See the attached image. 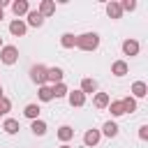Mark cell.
<instances>
[{
  "label": "cell",
  "mask_w": 148,
  "mask_h": 148,
  "mask_svg": "<svg viewBox=\"0 0 148 148\" xmlns=\"http://www.w3.org/2000/svg\"><path fill=\"white\" fill-rule=\"evenodd\" d=\"M99 139H102V132H99V130H88V132L83 134V143H86L88 148H90V146H97Z\"/></svg>",
  "instance_id": "obj_6"
},
{
  "label": "cell",
  "mask_w": 148,
  "mask_h": 148,
  "mask_svg": "<svg viewBox=\"0 0 148 148\" xmlns=\"http://www.w3.org/2000/svg\"><path fill=\"white\" fill-rule=\"evenodd\" d=\"M81 92H83V95H92V92H97V81L90 79V76H86V79L81 81Z\"/></svg>",
  "instance_id": "obj_11"
},
{
  "label": "cell",
  "mask_w": 148,
  "mask_h": 148,
  "mask_svg": "<svg viewBox=\"0 0 148 148\" xmlns=\"http://www.w3.org/2000/svg\"><path fill=\"white\" fill-rule=\"evenodd\" d=\"M60 148H72V146H67V143H62V146H60Z\"/></svg>",
  "instance_id": "obj_32"
},
{
  "label": "cell",
  "mask_w": 148,
  "mask_h": 148,
  "mask_svg": "<svg viewBox=\"0 0 148 148\" xmlns=\"http://www.w3.org/2000/svg\"><path fill=\"white\" fill-rule=\"evenodd\" d=\"M37 97H39L42 102H51V99H53L51 86H39V90H37Z\"/></svg>",
  "instance_id": "obj_23"
},
{
  "label": "cell",
  "mask_w": 148,
  "mask_h": 148,
  "mask_svg": "<svg viewBox=\"0 0 148 148\" xmlns=\"http://www.w3.org/2000/svg\"><path fill=\"white\" fill-rule=\"evenodd\" d=\"M46 69H49V67H44V65H32V67H30V79H32V83L46 86Z\"/></svg>",
  "instance_id": "obj_3"
},
{
  "label": "cell",
  "mask_w": 148,
  "mask_h": 148,
  "mask_svg": "<svg viewBox=\"0 0 148 148\" xmlns=\"http://www.w3.org/2000/svg\"><path fill=\"white\" fill-rule=\"evenodd\" d=\"M23 113H25L30 120H37V118H39V104H28V106L23 109Z\"/></svg>",
  "instance_id": "obj_24"
},
{
  "label": "cell",
  "mask_w": 148,
  "mask_h": 148,
  "mask_svg": "<svg viewBox=\"0 0 148 148\" xmlns=\"http://www.w3.org/2000/svg\"><path fill=\"white\" fill-rule=\"evenodd\" d=\"M109 111H111V116H123L125 113V106H123V99H116V102H109Z\"/></svg>",
  "instance_id": "obj_19"
},
{
  "label": "cell",
  "mask_w": 148,
  "mask_h": 148,
  "mask_svg": "<svg viewBox=\"0 0 148 148\" xmlns=\"http://www.w3.org/2000/svg\"><path fill=\"white\" fill-rule=\"evenodd\" d=\"M0 116H2V111H0Z\"/></svg>",
  "instance_id": "obj_34"
},
{
  "label": "cell",
  "mask_w": 148,
  "mask_h": 148,
  "mask_svg": "<svg viewBox=\"0 0 148 148\" xmlns=\"http://www.w3.org/2000/svg\"><path fill=\"white\" fill-rule=\"evenodd\" d=\"M37 12L46 18V16L56 14V2H53V0H42V2H39V7H37Z\"/></svg>",
  "instance_id": "obj_7"
},
{
  "label": "cell",
  "mask_w": 148,
  "mask_h": 148,
  "mask_svg": "<svg viewBox=\"0 0 148 148\" xmlns=\"http://www.w3.org/2000/svg\"><path fill=\"white\" fill-rule=\"evenodd\" d=\"M106 14H109L111 18H120V16H123V9H120V2H116V0H111V2H106Z\"/></svg>",
  "instance_id": "obj_14"
},
{
  "label": "cell",
  "mask_w": 148,
  "mask_h": 148,
  "mask_svg": "<svg viewBox=\"0 0 148 148\" xmlns=\"http://www.w3.org/2000/svg\"><path fill=\"white\" fill-rule=\"evenodd\" d=\"M139 139H141V141L148 139V125H141V127H139Z\"/></svg>",
  "instance_id": "obj_29"
},
{
  "label": "cell",
  "mask_w": 148,
  "mask_h": 148,
  "mask_svg": "<svg viewBox=\"0 0 148 148\" xmlns=\"http://www.w3.org/2000/svg\"><path fill=\"white\" fill-rule=\"evenodd\" d=\"M2 97H5V90H2V86H0V99H2Z\"/></svg>",
  "instance_id": "obj_31"
},
{
  "label": "cell",
  "mask_w": 148,
  "mask_h": 148,
  "mask_svg": "<svg viewBox=\"0 0 148 148\" xmlns=\"http://www.w3.org/2000/svg\"><path fill=\"white\" fill-rule=\"evenodd\" d=\"M2 18H5V9L0 7V21H2Z\"/></svg>",
  "instance_id": "obj_30"
},
{
  "label": "cell",
  "mask_w": 148,
  "mask_h": 148,
  "mask_svg": "<svg viewBox=\"0 0 148 148\" xmlns=\"http://www.w3.org/2000/svg\"><path fill=\"white\" fill-rule=\"evenodd\" d=\"M127 72H130V67H127L125 60H116V62L111 65V74H116V76H125Z\"/></svg>",
  "instance_id": "obj_15"
},
{
  "label": "cell",
  "mask_w": 148,
  "mask_h": 148,
  "mask_svg": "<svg viewBox=\"0 0 148 148\" xmlns=\"http://www.w3.org/2000/svg\"><path fill=\"white\" fill-rule=\"evenodd\" d=\"M102 132H104V136L113 139V136L118 134V125H116L113 120H106V123H104V127H102Z\"/></svg>",
  "instance_id": "obj_21"
},
{
  "label": "cell",
  "mask_w": 148,
  "mask_h": 148,
  "mask_svg": "<svg viewBox=\"0 0 148 148\" xmlns=\"http://www.w3.org/2000/svg\"><path fill=\"white\" fill-rule=\"evenodd\" d=\"M30 130H32V134H37V136H44V134H46V123L37 118V120H32Z\"/></svg>",
  "instance_id": "obj_20"
},
{
  "label": "cell",
  "mask_w": 148,
  "mask_h": 148,
  "mask_svg": "<svg viewBox=\"0 0 148 148\" xmlns=\"http://www.w3.org/2000/svg\"><path fill=\"white\" fill-rule=\"evenodd\" d=\"M120 9H123V12H134V9H136V2H134V0H123V2H120Z\"/></svg>",
  "instance_id": "obj_27"
},
{
  "label": "cell",
  "mask_w": 148,
  "mask_h": 148,
  "mask_svg": "<svg viewBox=\"0 0 148 148\" xmlns=\"http://www.w3.org/2000/svg\"><path fill=\"white\" fill-rule=\"evenodd\" d=\"M60 46H62V49H74V46H76V35L65 32V35L60 37Z\"/></svg>",
  "instance_id": "obj_17"
},
{
  "label": "cell",
  "mask_w": 148,
  "mask_h": 148,
  "mask_svg": "<svg viewBox=\"0 0 148 148\" xmlns=\"http://www.w3.org/2000/svg\"><path fill=\"white\" fill-rule=\"evenodd\" d=\"M0 49H2V37H0Z\"/></svg>",
  "instance_id": "obj_33"
},
{
  "label": "cell",
  "mask_w": 148,
  "mask_h": 148,
  "mask_svg": "<svg viewBox=\"0 0 148 148\" xmlns=\"http://www.w3.org/2000/svg\"><path fill=\"white\" fill-rule=\"evenodd\" d=\"M46 81L53 83V86L56 83H62V69L60 67H49L46 69Z\"/></svg>",
  "instance_id": "obj_8"
},
{
  "label": "cell",
  "mask_w": 148,
  "mask_h": 148,
  "mask_svg": "<svg viewBox=\"0 0 148 148\" xmlns=\"http://www.w3.org/2000/svg\"><path fill=\"white\" fill-rule=\"evenodd\" d=\"M109 95L106 92H95V99H92V104H95V109H106L109 106Z\"/></svg>",
  "instance_id": "obj_16"
},
{
  "label": "cell",
  "mask_w": 148,
  "mask_h": 148,
  "mask_svg": "<svg viewBox=\"0 0 148 148\" xmlns=\"http://www.w3.org/2000/svg\"><path fill=\"white\" fill-rule=\"evenodd\" d=\"M123 106H125V113H134L136 111V99L134 97H125L123 99Z\"/></svg>",
  "instance_id": "obj_26"
},
{
  "label": "cell",
  "mask_w": 148,
  "mask_h": 148,
  "mask_svg": "<svg viewBox=\"0 0 148 148\" xmlns=\"http://www.w3.org/2000/svg\"><path fill=\"white\" fill-rule=\"evenodd\" d=\"M51 92H53V97L58 99V97H65L69 90H67V86H65V83H56V86H51Z\"/></svg>",
  "instance_id": "obj_25"
},
{
  "label": "cell",
  "mask_w": 148,
  "mask_h": 148,
  "mask_svg": "<svg viewBox=\"0 0 148 148\" xmlns=\"http://www.w3.org/2000/svg\"><path fill=\"white\" fill-rule=\"evenodd\" d=\"M25 30H28V25H25V21H21V18H14V21L9 23V32H12L14 37H23Z\"/></svg>",
  "instance_id": "obj_4"
},
{
  "label": "cell",
  "mask_w": 148,
  "mask_h": 148,
  "mask_svg": "<svg viewBox=\"0 0 148 148\" xmlns=\"http://www.w3.org/2000/svg\"><path fill=\"white\" fill-rule=\"evenodd\" d=\"M2 130H5L7 134H16V132L21 130V125H18V120H14V118H7V120L2 123Z\"/></svg>",
  "instance_id": "obj_18"
},
{
  "label": "cell",
  "mask_w": 148,
  "mask_h": 148,
  "mask_svg": "<svg viewBox=\"0 0 148 148\" xmlns=\"http://www.w3.org/2000/svg\"><path fill=\"white\" fill-rule=\"evenodd\" d=\"M123 53L125 56H136L139 53V42L136 39H125L123 42Z\"/></svg>",
  "instance_id": "obj_13"
},
{
  "label": "cell",
  "mask_w": 148,
  "mask_h": 148,
  "mask_svg": "<svg viewBox=\"0 0 148 148\" xmlns=\"http://www.w3.org/2000/svg\"><path fill=\"white\" fill-rule=\"evenodd\" d=\"M0 60H2L5 65H14V62L18 60V49L12 46V44L2 46V49H0Z\"/></svg>",
  "instance_id": "obj_2"
},
{
  "label": "cell",
  "mask_w": 148,
  "mask_h": 148,
  "mask_svg": "<svg viewBox=\"0 0 148 148\" xmlns=\"http://www.w3.org/2000/svg\"><path fill=\"white\" fill-rule=\"evenodd\" d=\"M148 95V86L143 83V81H134L132 83V97L134 99H141V97H146Z\"/></svg>",
  "instance_id": "obj_9"
},
{
  "label": "cell",
  "mask_w": 148,
  "mask_h": 148,
  "mask_svg": "<svg viewBox=\"0 0 148 148\" xmlns=\"http://www.w3.org/2000/svg\"><path fill=\"white\" fill-rule=\"evenodd\" d=\"M9 109H12V102H9L7 97H2V99H0V111H2V116H5Z\"/></svg>",
  "instance_id": "obj_28"
},
{
  "label": "cell",
  "mask_w": 148,
  "mask_h": 148,
  "mask_svg": "<svg viewBox=\"0 0 148 148\" xmlns=\"http://www.w3.org/2000/svg\"><path fill=\"white\" fill-rule=\"evenodd\" d=\"M67 99H69L72 106H83V104H86V95H83L81 90H72V92H67Z\"/></svg>",
  "instance_id": "obj_12"
},
{
  "label": "cell",
  "mask_w": 148,
  "mask_h": 148,
  "mask_svg": "<svg viewBox=\"0 0 148 148\" xmlns=\"http://www.w3.org/2000/svg\"><path fill=\"white\" fill-rule=\"evenodd\" d=\"M12 12H14L16 16H23V14H28V12H30V5H28V0H14V2H12Z\"/></svg>",
  "instance_id": "obj_10"
},
{
  "label": "cell",
  "mask_w": 148,
  "mask_h": 148,
  "mask_svg": "<svg viewBox=\"0 0 148 148\" xmlns=\"http://www.w3.org/2000/svg\"><path fill=\"white\" fill-rule=\"evenodd\" d=\"M72 136H74V130H72L69 125H62V127L58 130V139H60L62 143H67V141H69Z\"/></svg>",
  "instance_id": "obj_22"
},
{
  "label": "cell",
  "mask_w": 148,
  "mask_h": 148,
  "mask_svg": "<svg viewBox=\"0 0 148 148\" xmlns=\"http://www.w3.org/2000/svg\"><path fill=\"white\" fill-rule=\"evenodd\" d=\"M76 46L81 51H95L99 46V35L97 32H83V35H76Z\"/></svg>",
  "instance_id": "obj_1"
},
{
  "label": "cell",
  "mask_w": 148,
  "mask_h": 148,
  "mask_svg": "<svg viewBox=\"0 0 148 148\" xmlns=\"http://www.w3.org/2000/svg\"><path fill=\"white\" fill-rule=\"evenodd\" d=\"M25 16H28V23H25V25H32V28H42V25H44V16H42L37 9H30Z\"/></svg>",
  "instance_id": "obj_5"
}]
</instances>
